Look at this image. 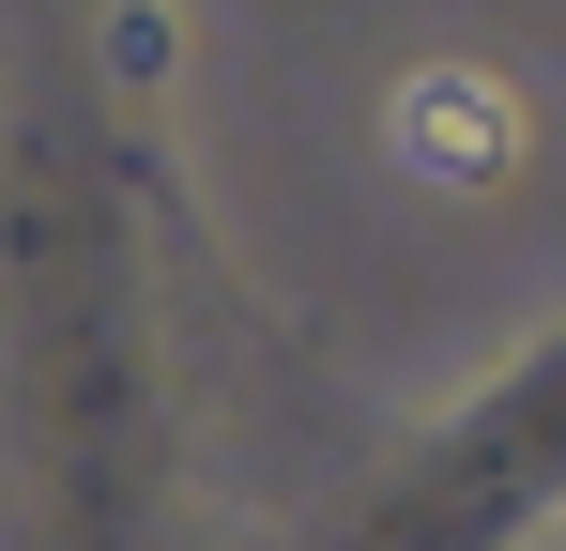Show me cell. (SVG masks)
<instances>
[{
  "label": "cell",
  "mask_w": 566,
  "mask_h": 551,
  "mask_svg": "<svg viewBox=\"0 0 566 551\" xmlns=\"http://www.w3.org/2000/svg\"><path fill=\"white\" fill-rule=\"evenodd\" d=\"M107 62H123V77H169V15L123 0V15H107Z\"/></svg>",
  "instance_id": "obj_2"
},
{
  "label": "cell",
  "mask_w": 566,
  "mask_h": 551,
  "mask_svg": "<svg viewBox=\"0 0 566 551\" xmlns=\"http://www.w3.org/2000/svg\"><path fill=\"white\" fill-rule=\"evenodd\" d=\"M382 154L413 184H444V199H490V184L536 154V107H521V77H490V62H413V77L382 92Z\"/></svg>",
  "instance_id": "obj_1"
}]
</instances>
